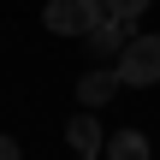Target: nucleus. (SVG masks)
Returning a JSON list of instances; mask_svg holds the SVG:
<instances>
[{"label":"nucleus","mask_w":160,"mask_h":160,"mask_svg":"<svg viewBox=\"0 0 160 160\" xmlns=\"http://www.w3.org/2000/svg\"><path fill=\"white\" fill-rule=\"evenodd\" d=\"M107 18H113L107 0H48V6H42L48 36H89V30H101Z\"/></svg>","instance_id":"f257e3e1"},{"label":"nucleus","mask_w":160,"mask_h":160,"mask_svg":"<svg viewBox=\"0 0 160 160\" xmlns=\"http://www.w3.org/2000/svg\"><path fill=\"white\" fill-rule=\"evenodd\" d=\"M113 71H119L125 89H148V83H160V36H131L125 53L113 59Z\"/></svg>","instance_id":"f03ea898"},{"label":"nucleus","mask_w":160,"mask_h":160,"mask_svg":"<svg viewBox=\"0 0 160 160\" xmlns=\"http://www.w3.org/2000/svg\"><path fill=\"white\" fill-rule=\"evenodd\" d=\"M148 6H154V0H107V12H113V18H125V24H137Z\"/></svg>","instance_id":"0eeeda50"},{"label":"nucleus","mask_w":160,"mask_h":160,"mask_svg":"<svg viewBox=\"0 0 160 160\" xmlns=\"http://www.w3.org/2000/svg\"><path fill=\"white\" fill-rule=\"evenodd\" d=\"M119 89H125V83H119V71H113V65H95V71H83V77H77V101H83L89 113H95V107H107Z\"/></svg>","instance_id":"20e7f679"},{"label":"nucleus","mask_w":160,"mask_h":160,"mask_svg":"<svg viewBox=\"0 0 160 160\" xmlns=\"http://www.w3.org/2000/svg\"><path fill=\"white\" fill-rule=\"evenodd\" d=\"M107 160H148V137H142V131H119V137H107Z\"/></svg>","instance_id":"423d86ee"},{"label":"nucleus","mask_w":160,"mask_h":160,"mask_svg":"<svg viewBox=\"0 0 160 160\" xmlns=\"http://www.w3.org/2000/svg\"><path fill=\"white\" fill-rule=\"evenodd\" d=\"M0 160H24V148H18L12 137H0Z\"/></svg>","instance_id":"6e6552de"},{"label":"nucleus","mask_w":160,"mask_h":160,"mask_svg":"<svg viewBox=\"0 0 160 160\" xmlns=\"http://www.w3.org/2000/svg\"><path fill=\"white\" fill-rule=\"evenodd\" d=\"M137 36V24H125V18H107L101 30H89V59H101V65H113L119 53H125V42Z\"/></svg>","instance_id":"7ed1b4c3"},{"label":"nucleus","mask_w":160,"mask_h":160,"mask_svg":"<svg viewBox=\"0 0 160 160\" xmlns=\"http://www.w3.org/2000/svg\"><path fill=\"white\" fill-rule=\"evenodd\" d=\"M65 142H71L77 154H95V148H107V131H101V119H95V113L83 107V113H77V119L65 125Z\"/></svg>","instance_id":"39448f33"},{"label":"nucleus","mask_w":160,"mask_h":160,"mask_svg":"<svg viewBox=\"0 0 160 160\" xmlns=\"http://www.w3.org/2000/svg\"><path fill=\"white\" fill-rule=\"evenodd\" d=\"M77 160H95V154H77Z\"/></svg>","instance_id":"1a4fd4ad"}]
</instances>
